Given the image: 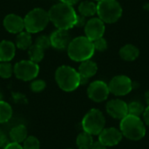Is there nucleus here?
<instances>
[{
    "instance_id": "nucleus-1",
    "label": "nucleus",
    "mask_w": 149,
    "mask_h": 149,
    "mask_svg": "<svg viewBox=\"0 0 149 149\" xmlns=\"http://www.w3.org/2000/svg\"><path fill=\"white\" fill-rule=\"evenodd\" d=\"M48 15L56 28L69 31L75 26L78 14L72 5L60 2L51 7Z\"/></svg>"
},
{
    "instance_id": "nucleus-2",
    "label": "nucleus",
    "mask_w": 149,
    "mask_h": 149,
    "mask_svg": "<svg viewBox=\"0 0 149 149\" xmlns=\"http://www.w3.org/2000/svg\"><path fill=\"white\" fill-rule=\"evenodd\" d=\"M66 50L68 57L76 62L88 60L95 52L93 41L87 38L86 36L77 37L72 39Z\"/></svg>"
},
{
    "instance_id": "nucleus-3",
    "label": "nucleus",
    "mask_w": 149,
    "mask_h": 149,
    "mask_svg": "<svg viewBox=\"0 0 149 149\" xmlns=\"http://www.w3.org/2000/svg\"><path fill=\"white\" fill-rule=\"evenodd\" d=\"M120 130L124 137L130 141H140L146 135L145 123L141 117L127 114L120 120Z\"/></svg>"
},
{
    "instance_id": "nucleus-4",
    "label": "nucleus",
    "mask_w": 149,
    "mask_h": 149,
    "mask_svg": "<svg viewBox=\"0 0 149 149\" xmlns=\"http://www.w3.org/2000/svg\"><path fill=\"white\" fill-rule=\"evenodd\" d=\"M55 80L58 87L65 92H73L80 86L79 72L69 65H61L56 70Z\"/></svg>"
},
{
    "instance_id": "nucleus-5",
    "label": "nucleus",
    "mask_w": 149,
    "mask_h": 149,
    "mask_svg": "<svg viewBox=\"0 0 149 149\" xmlns=\"http://www.w3.org/2000/svg\"><path fill=\"white\" fill-rule=\"evenodd\" d=\"M24 30L31 34L38 33L45 30L50 22L48 11L42 8H34L24 17Z\"/></svg>"
},
{
    "instance_id": "nucleus-6",
    "label": "nucleus",
    "mask_w": 149,
    "mask_h": 149,
    "mask_svg": "<svg viewBox=\"0 0 149 149\" xmlns=\"http://www.w3.org/2000/svg\"><path fill=\"white\" fill-rule=\"evenodd\" d=\"M122 7L117 0H100L97 3V14L104 23L113 24L122 16Z\"/></svg>"
},
{
    "instance_id": "nucleus-7",
    "label": "nucleus",
    "mask_w": 149,
    "mask_h": 149,
    "mask_svg": "<svg viewBox=\"0 0 149 149\" xmlns=\"http://www.w3.org/2000/svg\"><path fill=\"white\" fill-rule=\"evenodd\" d=\"M106 119L99 109H91L83 118L81 126L85 132L92 135H99L105 128Z\"/></svg>"
},
{
    "instance_id": "nucleus-8",
    "label": "nucleus",
    "mask_w": 149,
    "mask_h": 149,
    "mask_svg": "<svg viewBox=\"0 0 149 149\" xmlns=\"http://www.w3.org/2000/svg\"><path fill=\"white\" fill-rule=\"evenodd\" d=\"M13 73L16 78L23 81H31L37 78L39 73L38 63L31 60H21L13 66Z\"/></svg>"
},
{
    "instance_id": "nucleus-9",
    "label": "nucleus",
    "mask_w": 149,
    "mask_h": 149,
    "mask_svg": "<svg viewBox=\"0 0 149 149\" xmlns=\"http://www.w3.org/2000/svg\"><path fill=\"white\" fill-rule=\"evenodd\" d=\"M109 91L115 96H125L134 89V82L126 75L113 77L108 84Z\"/></svg>"
},
{
    "instance_id": "nucleus-10",
    "label": "nucleus",
    "mask_w": 149,
    "mask_h": 149,
    "mask_svg": "<svg viewBox=\"0 0 149 149\" xmlns=\"http://www.w3.org/2000/svg\"><path fill=\"white\" fill-rule=\"evenodd\" d=\"M110 94L108 85L102 80H95L92 82L87 88V95L90 100L100 103L105 101Z\"/></svg>"
},
{
    "instance_id": "nucleus-11",
    "label": "nucleus",
    "mask_w": 149,
    "mask_h": 149,
    "mask_svg": "<svg viewBox=\"0 0 149 149\" xmlns=\"http://www.w3.org/2000/svg\"><path fill=\"white\" fill-rule=\"evenodd\" d=\"M84 27L86 37L92 41L102 38L106 31L105 23L100 17H93L89 19L86 21Z\"/></svg>"
},
{
    "instance_id": "nucleus-12",
    "label": "nucleus",
    "mask_w": 149,
    "mask_h": 149,
    "mask_svg": "<svg viewBox=\"0 0 149 149\" xmlns=\"http://www.w3.org/2000/svg\"><path fill=\"white\" fill-rule=\"evenodd\" d=\"M122 134L120 129L115 127L104 128L99 134V141L106 147H114L122 140Z\"/></svg>"
},
{
    "instance_id": "nucleus-13",
    "label": "nucleus",
    "mask_w": 149,
    "mask_h": 149,
    "mask_svg": "<svg viewBox=\"0 0 149 149\" xmlns=\"http://www.w3.org/2000/svg\"><path fill=\"white\" fill-rule=\"evenodd\" d=\"M107 113L113 119L122 120L128 114L127 104L120 99L111 100L107 102L106 107Z\"/></svg>"
},
{
    "instance_id": "nucleus-14",
    "label": "nucleus",
    "mask_w": 149,
    "mask_h": 149,
    "mask_svg": "<svg viewBox=\"0 0 149 149\" xmlns=\"http://www.w3.org/2000/svg\"><path fill=\"white\" fill-rule=\"evenodd\" d=\"M50 40L52 47L58 50H65L67 49L72 38L68 30L58 29L50 35Z\"/></svg>"
},
{
    "instance_id": "nucleus-15",
    "label": "nucleus",
    "mask_w": 149,
    "mask_h": 149,
    "mask_svg": "<svg viewBox=\"0 0 149 149\" xmlns=\"http://www.w3.org/2000/svg\"><path fill=\"white\" fill-rule=\"evenodd\" d=\"M3 24L4 29L12 34H17L24 30V17L14 13L8 14L4 17Z\"/></svg>"
},
{
    "instance_id": "nucleus-16",
    "label": "nucleus",
    "mask_w": 149,
    "mask_h": 149,
    "mask_svg": "<svg viewBox=\"0 0 149 149\" xmlns=\"http://www.w3.org/2000/svg\"><path fill=\"white\" fill-rule=\"evenodd\" d=\"M16 45L10 40H2L0 42V62L11 61L16 54Z\"/></svg>"
},
{
    "instance_id": "nucleus-17",
    "label": "nucleus",
    "mask_w": 149,
    "mask_h": 149,
    "mask_svg": "<svg viewBox=\"0 0 149 149\" xmlns=\"http://www.w3.org/2000/svg\"><path fill=\"white\" fill-rule=\"evenodd\" d=\"M98 71V66L95 62L92 61L91 59L85 60L83 62H80V65L79 66V73L81 77L90 79L93 77Z\"/></svg>"
},
{
    "instance_id": "nucleus-18",
    "label": "nucleus",
    "mask_w": 149,
    "mask_h": 149,
    "mask_svg": "<svg viewBox=\"0 0 149 149\" xmlns=\"http://www.w3.org/2000/svg\"><path fill=\"white\" fill-rule=\"evenodd\" d=\"M119 54L123 60L130 62V61L135 60L139 57L140 51H139L138 47H136L135 45L128 44L120 48Z\"/></svg>"
},
{
    "instance_id": "nucleus-19",
    "label": "nucleus",
    "mask_w": 149,
    "mask_h": 149,
    "mask_svg": "<svg viewBox=\"0 0 149 149\" xmlns=\"http://www.w3.org/2000/svg\"><path fill=\"white\" fill-rule=\"evenodd\" d=\"M16 47L20 50H28L32 45V37L31 34L26 31H23L17 33L15 41Z\"/></svg>"
},
{
    "instance_id": "nucleus-20",
    "label": "nucleus",
    "mask_w": 149,
    "mask_h": 149,
    "mask_svg": "<svg viewBox=\"0 0 149 149\" xmlns=\"http://www.w3.org/2000/svg\"><path fill=\"white\" fill-rule=\"evenodd\" d=\"M27 128L24 125H17L10 131V138L11 141L21 143L27 138Z\"/></svg>"
},
{
    "instance_id": "nucleus-21",
    "label": "nucleus",
    "mask_w": 149,
    "mask_h": 149,
    "mask_svg": "<svg viewBox=\"0 0 149 149\" xmlns=\"http://www.w3.org/2000/svg\"><path fill=\"white\" fill-rule=\"evenodd\" d=\"M78 10L79 14L86 17H93L97 14V4L93 1H83L79 3Z\"/></svg>"
},
{
    "instance_id": "nucleus-22",
    "label": "nucleus",
    "mask_w": 149,
    "mask_h": 149,
    "mask_svg": "<svg viewBox=\"0 0 149 149\" xmlns=\"http://www.w3.org/2000/svg\"><path fill=\"white\" fill-rule=\"evenodd\" d=\"M93 143V135L83 131L80 133L76 139V145L79 149H91Z\"/></svg>"
},
{
    "instance_id": "nucleus-23",
    "label": "nucleus",
    "mask_w": 149,
    "mask_h": 149,
    "mask_svg": "<svg viewBox=\"0 0 149 149\" xmlns=\"http://www.w3.org/2000/svg\"><path fill=\"white\" fill-rule=\"evenodd\" d=\"M28 56L30 58V60L35 63H39L44 58L45 50L36 44L31 45V46L28 49Z\"/></svg>"
},
{
    "instance_id": "nucleus-24",
    "label": "nucleus",
    "mask_w": 149,
    "mask_h": 149,
    "mask_svg": "<svg viewBox=\"0 0 149 149\" xmlns=\"http://www.w3.org/2000/svg\"><path fill=\"white\" fill-rule=\"evenodd\" d=\"M12 108L10 105L3 100H0V124L9 121L12 116Z\"/></svg>"
},
{
    "instance_id": "nucleus-25",
    "label": "nucleus",
    "mask_w": 149,
    "mask_h": 149,
    "mask_svg": "<svg viewBox=\"0 0 149 149\" xmlns=\"http://www.w3.org/2000/svg\"><path fill=\"white\" fill-rule=\"evenodd\" d=\"M145 110V107L142 103L139 101H132L131 103L127 104V112L128 114L141 117Z\"/></svg>"
},
{
    "instance_id": "nucleus-26",
    "label": "nucleus",
    "mask_w": 149,
    "mask_h": 149,
    "mask_svg": "<svg viewBox=\"0 0 149 149\" xmlns=\"http://www.w3.org/2000/svg\"><path fill=\"white\" fill-rule=\"evenodd\" d=\"M13 74V66L10 62H0V77L10 79Z\"/></svg>"
},
{
    "instance_id": "nucleus-27",
    "label": "nucleus",
    "mask_w": 149,
    "mask_h": 149,
    "mask_svg": "<svg viewBox=\"0 0 149 149\" xmlns=\"http://www.w3.org/2000/svg\"><path fill=\"white\" fill-rule=\"evenodd\" d=\"M24 149H40V143L35 136H27L23 142Z\"/></svg>"
},
{
    "instance_id": "nucleus-28",
    "label": "nucleus",
    "mask_w": 149,
    "mask_h": 149,
    "mask_svg": "<svg viewBox=\"0 0 149 149\" xmlns=\"http://www.w3.org/2000/svg\"><path fill=\"white\" fill-rule=\"evenodd\" d=\"M31 90L33 93H40L46 87V83L43 79H33L31 83Z\"/></svg>"
},
{
    "instance_id": "nucleus-29",
    "label": "nucleus",
    "mask_w": 149,
    "mask_h": 149,
    "mask_svg": "<svg viewBox=\"0 0 149 149\" xmlns=\"http://www.w3.org/2000/svg\"><path fill=\"white\" fill-rule=\"evenodd\" d=\"M35 44L38 45V46H40L41 48H43L45 51L46 49H48L49 47H51V40H50V37L46 36V35H40L36 38Z\"/></svg>"
},
{
    "instance_id": "nucleus-30",
    "label": "nucleus",
    "mask_w": 149,
    "mask_h": 149,
    "mask_svg": "<svg viewBox=\"0 0 149 149\" xmlns=\"http://www.w3.org/2000/svg\"><path fill=\"white\" fill-rule=\"evenodd\" d=\"M93 46H94L95 51H98V52H105L108 46L107 40L103 37L93 41Z\"/></svg>"
},
{
    "instance_id": "nucleus-31",
    "label": "nucleus",
    "mask_w": 149,
    "mask_h": 149,
    "mask_svg": "<svg viewBox=\"0 0 149 149\" xmlns=\"http://www.w3.org/2000/svg\"><path fill=\"white\" fill-rule=\"evenodd\" d=\"M86 24V17L80 15V14H78L77 15V20H76V24L75 26L77 27H83L85 26Z\"/></svg>"
},
{
    "instance_id": "nucleus-32",
    "label": "nucleus",
    "mask_w": 149,
    "mask_h": 149,
    "mask_svg": "<svg viewBox=\"0 0 149 149\" xmlns=\"http://www.w3.org/2000/svg\"><path fill=\"white\" fill-rule=\"evenodd\" d=\"M3 149H24L23 148V146H21L20 143H17V142H10V143H7L5 145V147L3 148Z\"/></svg>"
},
{
    "instance_id": "nucleus-33",
    "label": "nucleus",
    "mask_w": 149,
    "mask_h": 149,
    "mask_svg": "<svg viewBox=\"0 0 149 149\" xmlns=\"http://www.w3.org/2000/svg\"><path fill=\"white\" fill-rule=\"evenodd\" d=\"M7 143H8L7 136L5 135V134L3 132H2L0 130V148H4Z\"/></svg>"
},
{
    "instance_id": "nucleus-34",
    "label": "nucleus",
    "mask_w": 149,
    "mask_h": 149,
    "mask_svg": "<svg viewBox=\"0 0 149 149\" xmlns=\"http://www.w3.org/2000/svg\"><path fill=\"white\" fill-rule=\"evenodd\" d=\"M107 147H106L104 144H102L100 141H93L92 147H91V149H107Z\"/></svg>"
},
{
    "instance_id": "nucleus-35",
    "label": "nucleus",
    "mask_w": 149,
    "mask_h": 149,
    "mask_svg": "<svg viewBox=\"0 0 149 149\" xmlns=\"http://www.w3.org/2000/svg\"><path fill=\"white\" fill-rule=\"evenodd\" d=\"M143 120L146 125L149 126V106H148L143 113Z\"/></svg>"
},
{
    "instance_id": "nucleus-36",
    "label": "nucleus",
    "mask_w": 149,
    "mask_h": 149,
    "mask_svg": "<svg viewBox=\"0 0 149 149\" xmlns=\"http://www.w3.org/2000/svg\"><path fill=\"white\" fill-rule=\"evenodd\" d=\"M61 3H67V4H70V5H74L76 4L79 0H59Z\"/></svg>"
},
{
    "instance_id": "nucleus-37",
    "label": "nucleus",
    "mask_w": 149,
    "mask_h": 149,
    "mask_svg": "<svg viewBox=\"0 0 149 149\" xmlns=\"http://www.w3.org/2000/svg\"><path fill=\"white\" fill-rule=\"evenodd\" d=\"M145 100H146L148 106H149V90L148 91H147L146 93H145Z\"/></svg>"
},
{
    "instance_id": "nucleus-38",
    "label": "nucleus",
    "mask_w": 149,
    "mask_h": 149,
    "mask_svg": "<svg viewBox=\"0 0 149 149\" xmlns=\"http://www.w3.org/2000/svg\"><path fill=\"white\" fill-rule=\"evenodd\" d=\"M144 9H146V10H149V3H146V4L144 5Z\"/></svg>"
},
{
    "instance_id": "nucleus-39",
    "label": "nucleus",
    "mask_w": 149,
    "mask_h": 149,
    "mask_svg": "<svg viewBox=\"0 0 149 149\" xmlns=\"http://www.w3.org/2000/svg\"><path fill=\"white\" fill-rule=\"evenodd\" d=\"M2 100V95H1V93H0V100Z\"/></svg>"
},
{
    "instance_id": "nucleus-40",
    "label": "nucleus",
    "mask_w": 149,
    "mask_h": 149,
    "mask_svg": "<svg viewBox=\"0 0 149 149\" xmlns=\"http://www.w3.org/2000/svg\"><path fill=\"white\" fill-rule=\"evenodd\" d=\"M94 1H98V2H99V1H100V0H94Z\"/></svg>"
},
{
    "instance_id": "nucleus-41",
    "label": "nucleus",
    "mask_w": 149,
    "mask_h": 149,
    "mask_svg": "<svg viewBox=\"0 0 149 149\" xmlns=\"http://www.w3.org/2000/svg\"><path fill=\"white\" fill-rule=\"evenodd\" d=\"M68 149H71V148H68Z\"/></svg>"
}]
</instances>
